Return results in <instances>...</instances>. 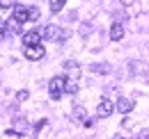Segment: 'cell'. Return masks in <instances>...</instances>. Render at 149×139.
<instances>
[{
	"label": "cell",
	"mask_w": 149,
	"mask_h": 139,
	"mask_svg": "<svg viewBox=\"0 0 149 139\" xmlns=\"http://www.w3.org/2000/svg\"><path fill=\"white\" fill-rule=\"evenodd\" d=\"M90 71H92V73H108V71H110V66H108V64H92V66H90Z\"/></svg>",
	"instance_id": "12"
},
{
	"label": "cell",
	"mask_w": 149,
	"mask_h": 139,
	"mask_svg": "<svg viewBox=\"0 0 149 139\" xmlns=\"http://www.w3.org/2000/svg\"><path fill=\"white\" fill-rule=\"evenodd\" d=\"M39 41H41V32L39 30H30V32L23 34V46H37Z\"/></svg>",
	"instance_id": "6"
},
{
	"label": "cell",
	"mask_w": 149,
	"mask_h": 139,
	"mask_svg": "<svg viewBox=\"0 0 149 139\" xmlns=\"http://www.w3.org/2000/svg\"><path fill=\"white\" fill-rule=\"evenodd\" d=\"M41 36L46 41H64V39H69V30H62L57 25H46L41 30Z\"/></svg>",
	"instance_id": "2"
},
{
	"label": "cell",
	"mask_w": 149,
	"mask_h": 139,
	"mask_svg": "<svg viewBox=\"0 0 149 139\" xmlns=\"http://www.w3.org/2000/svg\"><path fill=\"white\" fill-rule=\"evenodd\" d=\"M133 107H135V100H133V98H124V96H122V98L117 100V109H119L122 114H131Z\"/></svg>",
	"instance_id": "7"
},
{
	"label": "cell",
	"mask_w": 149,
	"mask_h": 139,
	"mask_svg": "<svg viewBox=\"0 0 149 139\" xmlns=\"http://www.w3.org/2000/svg\"><path fill=\"white\" fill-rule=\"evenodd\" d=\"M14 21L19 23H28L30 21V7H21V5H14Z\"/></svg>",
	"instance_id": "5"
},
{
	"label": "cell",
	"mask_w": 149,
	"mask_h": 139,
	"mask_svg": "<svg viewBox=\"0 0 149 139\" xmlns=\"http://www.w3.org/2000/svg\"><path fill=\"white\" fill-rule=\"evenodd\" d=\"M14 2H16V0H0V7H2V9H12Z\"/></svg>",
	"instance_id": "13"
},
{
	"label": "cell",
	"mask_w": 149,
	"mask_h": 139,
	"mask_svg": "<svg viewBox=\"0 0 149 139\" xmlns=\"http://www.w3.org/2000/svg\"><path fill=\"white\" fill-rule=\"evenodd\" d=\"M122 36H124V28H122V23H112L110 39H112V41H122Z\"/></svg>",
	"instance_id": "8"
},
{
	"label": "cell",
	"mask_w": 149,
	"mask_h": 139,
	"mask_svg": "<svg viewBox=\"0 0 149 139\" xmlns=\"http://www.w3.org/2000/svg\"><path fill=\"white\" fill-rule=\"evenodd\" d=\"M67 5V0H51V12L57 14V12H62V7Z\"/></svg>",
	"instance_id": "11"
},
{
	"label": "cell",
	"mask_w": 149,
	"mask_h": 139,
	"mask_svg": "<svg viewBox=\"0 0 149 139\" xmlns=\"http://www.w3.org/2000/svg\"><path fill=\"white\" fill-rule=\"evenodd\" d=\"M28 96H30V94H28V91H25V89H23V91H19V94H16V98H19V100H25V98H28Z\"/></svg>",
	"instance_id": "15"
},
{
	"label": "cell",
	"mask_w": 149,
	"mask_h": 139,
	"mask_svg": "<svg viewBox=\"0 0 149 139\" xmlns=\"http://www.w3.org/2000/svg\"><path fill=\"white\" fill-rule=\"evenodd\" d=\"M5 32H7V34H19L21 32V23L14 21V18H9V21L5 23Z\"/></svg>",
	"instance_id": "9"
},
{
	"label": "cell",
	"mask_w": 149,
	"mask_h": 139,
	"mask_svg": "<svg viewBox=\"0 0 149 139\" xmlns=\"http://www.w3.org/2000/svg\"><path fill=\"white\" fill-rule=\"evenodd\" d=\"M48 94H51V98H53V100H60V98H62V94H67V80H64L62 75L51 78V82H48Z\"/></svg>",
	"instance_id": "1"
},
{
	"label": "cell",
	"mask_w": 149,
	"mask_h": 139,
	"mask_svg": "<svg viewBox=\"0 0 149 139\" xmlns=\"http://www.w3.org/2000/svg\"><path fill=\"white\" fill-rule=\"evenodd\" d=\"M39 18V9L37 7H30V21H37Z\"/></svg>",
	"instance_id": "14"
},
{
	"label": "cell",
	"mask_w": 149,
	"mask_h": 139,
	"mask_svg": "<svg viewBox=\"0 0 149 139\" xmlns=\"http://www.w3.org/2000/svg\"><path fill=\"white\" fill-rule=\"evenodd\" d=\"M0 36H2V28H0Z\"/></svg>",
	"instance_id": "18"
},
{
	"label": "cell",
	"mask_w": 149,
	"mask_h": 139,
	"mask_svg": "<svg viewBox=\"0 0 149 139\" xmlns=\"http://www.w3.org/2000/svg\"><path fill=\"white\" fill-rule=\"evenodd\" d=\"M112 139H126V137H124V135H115Z\"/></svg>",
	"instance_id": "16"
},
{
	"label": "cell",
	"mask_w": 149,
	"mask_h": 139,
	"mask_svg": "<svg viewBox=\"0 0 149 139\" xmlns=\"http://www.w3.org/2000/svg\"><path fill=\"white\" fill-rule=\"evenodd\" d=\"M131 2H133V0H122V5H131Z\"/></svg>",
	"instance_id": "17"
},
{
	"label": "cell",
	"mask_w": 149,
	"mask_h": 139,
	"mask_svg": "<svg viewBox=\"0 0 149 139\" xmlns=\"http://www.w3.org/2000/svg\"><path fill=\"white\" fill-rule=\"evenodd\" d=\"M0 28H2V21H0Z\"/></svg>",
	"instance_id": "19"
},
{
	"label": "cell",
	"mask_w": 149,
	"mask_h": 139,
	"mask_svg": "<svg viewBox=\"0 0 149 139\" xmlns=\"http://www.w3.org/2000/svg\"><path fill=\"white\" fill-rule=\"evenodd\" d=\"M23 55H25V59L37 62V59H41V57L46 55V50H44L41 43H37V46H25V48H23Z\"/></svg>",
	"instance_id": "3"
},
{
	"label": "cell",
	"mask_w": 149,
	"mask_h": 139,
	"mask_svg": "<svg viewBox=\"0 0 149 139\" xmlns=\"http://www.w3.org/2000/svg\"><path fill=\"white\" fill-rule=\"evenodd\" d=\"M74 116H76V119H78L80 123H85V125H90V123H92L90 119H87V116H85V109H83L80 105H76V107H74Z\"/></svg>",
	"instance_id": "10"
},
{
	"label": "cell",
	"mask_w": 149,
	"mask_h": 139,
	"mask_svg": "<svg viewBox=\"0 0 149 139\" xmlns=\"http://www.w3.org/2000/svg\"><path fill=\"white\" fill-rule=\"evenodd\" d=\"M112 107H115V105H112L110 98H103V100L99 103V107H96V116H99V119H108L112 114Z\"/></svg>",
	"instance_id": "4"
}]
</instances>
